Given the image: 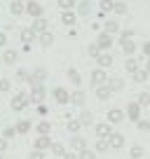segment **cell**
I'll use <instances>...</instances> for the list:
<instances>
[{"label": "cell", "instance_id": "1", "mask_svg": "<svg viewBox=\"0 0 150 159\" xmlns=\"http://www.w3.org/2000/svg\"><path fill=\"white\" fill-rule=\"evenodd\" d=\"M28 12H30L33 16H38L42 10H40V5H38V2H30V5H28Z\"/></svg>", "mask_w": 150, "mask_h": 159}, {"label": "cell", "instance_id": "5", "mask_svg": "<svg viewBox=\"0 0 150 159\" xmlns=\"http://www.w3.org/2000/svg\"><path fill=\"white\" fill-rule=\"evenodd\" d=\"M47 145H49V140H47V138H40V140H38V148H47Z\"/></svg>", "mask_w": 150, "mask_h": 159}, {"label": "cell", "instance_id": "3", "mask_svg": "<svg viewBox=\"0 0 150 159\" xmlns=\"http://www.w3.org/2000/svg\"><path fill=\"white\" fill-rule=\"evenodd\" d=\"M24 103H26L24 96H16V98H14V105H16V108H19V105H24Z\"/></svg>", "mask_w": 150, "mask_h": 159}, {"label": "cell", "instance_id": "4", "mask_svg": "<svg viewBox=\"0 0 150 159\" xmlns=\"http://www.w3.org/2000/svg\"><path fill=\"white\" fill-rule=\"evenodd\" d=\"M16 126H19V131H28V122H19V124H16Z\"/></svg>", "mask_w": 150, "mask_h": 159}, {"label": "cell", "instance_id": "7", "mask_svg": "<svg viewBox=\"0 0 150 159\" xmlns=\"http://www.w3.org/2000/svg\"><path fill=\"white\" fill-rule=\"evenodd\" d=\"M2 42H5V35H0V45H2Z\"/></svg>", "mask_w": 150, "mask_h": 159}, {"label": "cell", "instance_id": "2", "mask_svg": "<svg viewBox=\"0 0 150 159\" xmlns=\"http://www.w3.org/2000/svg\"><path fill=\"white\" fill-rule=\"evenodd\" d=\"M54 96H56V101H66V98H68V94H66L63 89H56V91H54Z\"/></svg>", "mask_w": 150, "mask_h": 159}, {"label": "cell", "instance_id": "6", "mask_svg": "<svg viewBox=\"0 0 150 159\" xmlns=\"http://www.w3.org/2000/svg\"><path fill=\"white\" fill-rule=\"evenodd\" d=\"M47 131H49V124H47V122H42V124H40V134H47Z\"/></svg>", "mask_w": 150, "mask_h": 159}]
</instances>
